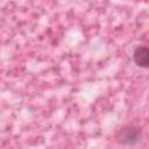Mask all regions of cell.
<instances>
[{"instance_id": "6da1fadb", "label": "cell", "mask_w": 149, "mask_h": 149, "mask_svg": "<svg viewBox=\"0 0 149 149\" xmlns=\"http://www.w3.org/2000/svg\"><path fill=\"white\" fill-rule=\"evenodd\" d=\"M118 142L122 144L133 146L136 144L141 139V130L135 126H126L118 133Z\"/></svg>"}, {"instance_id": "7a4b0ae2", "label": "cell", "mask_w": 149, "mask_h": 149, "mask_svg": "<svg viewBox=\"0 0 149 149\" xmlns=\"http://www.w3.org/2000/svg\"><path fill=\"white\" fill-rule=\"evenodd\" d=\"M134 62L140 68H149V48L137 47L133 54Z\"/></svg>"}]
</instances>
